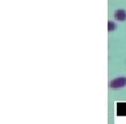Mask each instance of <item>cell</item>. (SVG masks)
I'll return each instance as SVG.
<instances>
[{
	"instance_id": "obj_1",
	"label": "cell",
	"mask_w": 126,
	"mask_h": 124,
	"mask_svg": "<svg viewBox=\"0 0 126 124\" xmlns=\"http://www.w3.org/2000/svg\"><path fill=\"white\" fill-rule=\"evenodd\" d=\"M126 85V78L125 77H119L114 79L113 81L110 83V86L112 88H120V87H123Z\"/></svg>"
},
{
	"instance_id": "obj_3",
	"label": "cell",
	"mask_w": 126,
	"mask_h": 124,
	"mask_svg": "<svg viewBox=\"0 0 126 124\" xmlns=\"http://www.w3.org/2000/svg\"><path fill=\"white\" fill-rule=\"evenodd\" d=\"M118 112L122 115H126V104H120L118 107Z\"/></svg>"
},
{
	"instance_id": "obj_4",
	"label": "cell",
	"mask_w": 126,
	"mask_h": 124,
	"mask_svg": "<svg viewBox=\"0 0 126 124\" xmlns=\"http://www.w3.org/2000/svg\"><path fill=\"white\" fill-rule=\"evenodd\" d=\"M108 28L109 30H113L114 28H115V25H114V23L113 22H109V26H108Z\"/></svg>"
},
{
	"instance_id": "obj_2",
	"label": "cell",
	"mask_w": 126,
	"mask_h": 124,
	"mask_svg": "<svg viewBox=\"0 0 126 124\" xmlns=\"http://www.w3.org/2000/svg\"><path fill=\"white\" fill-rule=\"evenodd\" d=\"M115 18L118 20H125L126 19V12L124 10H118L115 13Z\"/></svg>"
}]
</instances>
